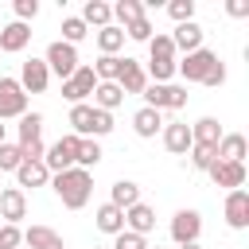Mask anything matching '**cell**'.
<instances>
[{"instance_id":"33","label":"cell","mask_w":249,"mask_h":249,"mask_svg":"<svg viewBox=\"0 0 249 249\" xmlns=\"http://www.w3.org/2000/svg\"><path fill=\"white\" fill-rule=\"evenodd\" d=\"M117 74H121V58L117 54H101L93 62V78L97 82H117Z\"/></svg>"},{"instance_id":"29","label":"cell","mask_w":249,"mask_h":249,"mask_svg":"<svg viewBox=\"0 0 249 249\" xmlns=\"http://www.w3.org/2000/svg\"><path fill=\"white\" fill-rule=\"evenodd\" d=\"M101 163V144L93 140V136H78V152H74V167H82V171H89V167H97Z\"/></svg>"},{"instance_id":"47","label":"cell","mask_w":249,"mask_h":249,"mask_svg":"<svg viewBox=\"0 0 249 249\" xmlns=\"http://www.w3.org/2000/svg\"><path fill=\"white\" fill-rule=\"evenodd\" d=\"M19 249H27V245H19Z\"/></svg>"},{"instance_id":"1","label":"cell","mask_w":249,"mask_h":249,"mask_svg":"<svg viewBox=\"0 0 249 249\" xmlns=\"http://www.w3.org/2000/svg\"><path fill=\"white\" fill-rule=\"evenodd\" d=\"M51 183H54V195L62 198V206H66V210H82V206L89 202V191H93V179H89V171H82V167H70V171H58V175H51Z\"/></svg>"},{"instance_id":"18","label":"cell","mask_w":249,"mask_h":249,"mask_svg":"<svg viewBox=\"0 0 249 249\" xmlns=\"http://www.w3.org/2000/svg\"><path fill=\"white\" fill-rule=\"evenodd\" d=\"M124 230H132V233L148 237V233L156 230V210H152L148 202H136V206H128V210H124Z\"/></svg>"},{"instance_id":"38","label":"cell","mask_w":249,"mask_h":249,"mask_svg":"<svg viewBox=\"0 0 249 249\" xmlns=\"http://www.w3.org/2000/svg\"><path fill=\"white\" fill-rule=\"evenodd\" d=\"M187 156H191V167H195V171H206V167L218 160V156H214V148H198V144H191V152H187Z\"/></svg>"},{"instance_id":"31","label":"cell","mask_w":249,"mask_h":249,"mask_svg":"<svg viewBox=\"0 0 249 249\" xmlns=\"http://www.w3.org/2000/svg\"><path fill=\"white\" fill-rule=\"evenodd\" d=\"M93 39H97V51H101V54H117V51L124 47V31H121L117 23H109V27H101V31L93 35Z\"/></svg>"},{"instance_id":"26","label":"cell","mask_w":249,"mask_h":249,"mask_svg":"<svg viewBox=\"0 0 249 249\" xmlns=\"http://www.w3.org/2000/svg\"><path fill=\"white\" fill-rule=\"evenodd\" d=\"M93 226H97L101 233H113V237H117V233L124 230V210H117L113 202H101L97 214H93Z\"/></svg>"},{"instance_id":"27","label":"cell","mask_w":249,"mask_h":249,"mask_svg":"<svg viewBox=\"0 0 249 249\" xmlns=\"http://www.w3.org/2000/svg\"><path fill=\"white\" fill-rule=\"evenodd\" d=\"M109 202H113L117 210H128V206L140 202V187H136L132 179H117V183L109 187Z\"/></svg>"},{"instance_id":"36","label":"cell","mask_w":249,"mask_h":249,"mask_svg":"<svg viewBox=\"0 0 249 249\" xmlns=\"http://www.w3.org/2000/svg\"><path fill=\"white\" fill-rule=\"evenodd\" d=\"M23 163V156H19V144H0V171H16Z\"/></svg>"},{"instance_id":"11","label":"cell","mask_w":249,"mask_h":249,"mask_svg":"<svg viewBox=\"0 0 249 249\" xmlns=\"http://www.w3.org/2000/svg\"><path fill=\"white\" fill-rule=\"evenodd\" d=\"M198 233H202V214L198 210H175V218H171V241L175 245H191V241H198Z\"/></svg>"},{"instance_id":"16","label":"cell","mask_w":249,"mask_h":249,"mask_svg":"<svg viewBox=\"0 0 249 249\" xmlns=\"http://www.w3.org/2000/svg\"><path fill=\"white\" fill-rule=\"evenodd\" d=\"M27 43H31V27H27V23L12 19V23L0 27V54H19Z\"/></svg>"},{"instance_id":"9","label":"cell","mask_w":249,"mask_h":249,"mask_svg":"<svg viewBox=\"0 0 249 249\" xmlns=\"http://www.w3.org/2000/svg\"><path fill=\"white\" fill-rule=\"evenodd\" d=\"M93 86H97L93 66H78V70L62 82V97H66L70 105H86V97H93Z\"/></svg>"},{"instance_id":"8","label":"cell","mask_w":249,"mask_h":249,"mask_svg":"<svg viewBox=\"0 0 249 249\" xmlns=\"http://www.w3.org/2000/svg\"><path fill=\"white\" fill-rule=\"evenodd\" d=\"M214 62H218V54L206 51V47H198V51H191L183 62H175V74H183L187 82H206V74L214 70Z\"/></svg>"},{"instance_id":"17","label":"cell","mask_w":249,"mask_h":249,"mask_svg":"<svg viewBox=\"0 0 249 249\" xmlns=\"http://www.w3.org/2000/svg\"><path fill=\"white\" fill-rule=\"evenodd\" d=\"M191 124H183V121H171V124H163V148L171 152V156H187L191 152Z\"/></svg>"},{"instance_id":"13","label":"cell","mask_w":249,"mask_h":249,"mask_svg":"<svg viewBox=\"0 0 249 249\" xmlns=\"http://www.w3.org/2000/svg\"><path fill=\"white\" fill-rule=\"evenodd\" d=\"M19 218H27V195L19 187H4L0 191V222L19 226Z\"/></svg>"},{"instance_id":"19","label":"cell","mask_w":249,"mask_h":249,"mask_svg":"<svg viewBox=\"0 0 249 249\" xmlns=\"http://www.w3.org/2000/svg\"><path fill=\"white\" fill-rule=\"evenodd\" d=\"M245 152H249V140L241 132H222V140L214 148V156L218 160H230V163H245Z\"/></svg>"},{"instance_id":"32","label":"cell","mask_w":249,"mask_h":249,"mask_svg":"<svg viewBox=\"0 0 249 249\" xmlns=\"http://www.w3.org/2000/svg\"><path fill=\"white\" fill-rule=\"evenodd\" d=\"M144 16V4L140 0H117L113 4V19H117V27H128L132 19H140Z\"/></svg>"},{"instance_id":"21","label":"cell","mask_w":249,"mask_h":249,"mask_svg":"<svg viewBox=\"0 0 249 249\" xmlns=\"http://www.w3.org/2000/svg\"><path fill=\"white\" fill-rule=\"evenodd\" d=\"M171 47L183 51V54L198 51V47H202V27H198L195 19H191V23H175V31H171Z\"/></svg>"},{"instance_id":"41","label":"cell","mask_w":249,"mask_h":249,"mask_svg":"<svg viewBox=\"0 0 249 249\" xmlns=\"http://www.w3.org/2000/svg\"><path fill=\"white\" fill-rule=\"evenodd\" d=\"M12 12H16V19H19V23H27V19H35V16H39V0H16V4H12Z\"/></svg>"},{"instance_id":"30","label":"cell","mask_w":249,"mask_h":249,"mask_svg":"<svg viewBox=\"0 0 249 249\" xmlns=\"http://www.w3.org/2000/svg\"><path fill=\"white\" fill-rule=\"evenodd\" d=\"M43 140V113H23L19 117V148Z\"/></svg>"},{"instance_id":"20","label":"cell","mask_w":249,"mask_h":249,"mask_svg":"<svg viewBox=\"0 0 249 249\" xmlns=\"http://www.w3.org/2000/svg\"><path fill=\"white\" fill-rule=\"evenodd\" d=\"M23 245L27 249H66L62 245V233L51 230V226H27L23 230Z\"/></svg>"},{"instance_id":"25","label":"cell","mask_w":249,"mask_h":249,"mask_svg":"<svg viewBox=\"0 0 249 249\" xmlns=\"http://www.w3.org/2000/svg\"><path fill=\"white\" fill-rule=\"evenodd\" d=\"M51 179V171L43 167V160H23L19 167H16V183H19V191L23 187H43Z\"/></svg>"},{"instance_id":"14","label":"cell","mask_w":249,"mask_h":249,"mask_svg":"<svg viewBox=\"0 0 249 249\" xmlns=\"http://www.w3.org/2000/svg\"><path fill=\"white\" fill-rule=\"evenodd\" d=\"M117 86H121V93H124V97H128V93H144V89H148V74H144V66H140L136 58H121Z\"/></svg>"},{"instance_id":"24","label":"cell","mask_w":249,"mask_h":249,"mask_svg":"<svg viewBox=\"0 0 249 249\" xmlns=\"http://www.w3.org/2000/svg\"><path fill=\"white\" fill-rule=\"evenodd\" d=\"M191 140H195L198 148H218V140H222V124H218L214 117H202V121L191 124Z\"/></svg>"},{"instance_id":"46","label":"cell","mask_w":249,"mask_h":249,"mask_svg":"<svg viewBox=\"0 0 249 249\" xmlns=\"http://www.w3.org/2000/svg\"><path fill=\"white\" fill-rule=\"evenodd\" d=\"M93 249H105V245H93Z\"/></svg>"},{"instance_id":"23","label":"cell","mask_w":249,"mask_h":249,"mask_svg":"<svg viewBox=\"0 0 249 249\" xmlns=\"http://www.w3.org/2000/svg\"><path fill=\"white\" fill-rule=\"evenodd\" d=\"M86 27H109L113 23V4H105V0H86V8H82V16H78Z\"/></svg>"},{"instance_id":"42","label":"cell","mask_w":249,"mask_h":249,"mask_svg":"<svg viewBox=\"0 0 249 249\" xmlns=\"http://www.w3.org/2000/svg\"><path fill=\"white\" fill-rule=\"evenodd\" d=\"M226 16L245 19V16H249V0H226Z\"/></svg>"},{"instance_id":"5","label":"cell","mask_w":249,"mask_h":249,"mask_svg":"<svg viewBox=\"0 0 249 249\" xmlns=\"http://www.w3.org/2000/svg\"><path fill=\"white\" fill-rule=\"evenodd\" d=\"M140 97H144V105H148V109H160V113H163V109H171V113H175V109H183V105H187V89H183V86H171V82H163V86H156V82H152Z\"/></svg>"},{"instance_id":"34","label":"cell","mask_w":249,"mask_h":249,"mask_svg":"<svg viewBox=\"0 0 249 249\" xmlns=\"http://www.w3.org/2000/svg\"><path fill=\"white\" fill-rule=\"evenodd\" d=\"M86 35H89V27H86L78 16H66V19H62V43H70V47H74V43H82Z\"/></svg>"},{"instance_id":"39","label":"cell","mask_w":249,"mask_h":249,"mask_svg":"<svg viewBox=\"0 0 249 249\" xmlns=\"http://www.w3.org/2000/svg\"><path fill=\"white\" fill-rule=\"evenodd\" d=\"M19 245H23V230L0 222V249H19Z\"/></svg>"},{"instance_id":"44","label":"cell","mask_w":249,"mask_h":249,"mask_svg":"<svg viewBox=\"0 0 249 249\" xmlns=\"http://www.w3.org/2000/svg\"><path fill=\"white\" fill-rule=\"evenodd\" d=\"M179 249H202V245H198V241H191V245H179Z\"/></svg>"},{"instance_id":"15","label":"cell","mask_w":249,"mask_h":249,"mask_svg":"<svg viewBox=\"0 0 249 249\" xmlns=\"http://www.w3.org/2000/svg\"><path fill=\"white\" fill-rule=\"evenodd\" d=\"M222 210H226V226L230 230H245L249 226V191H230Z\"/></svg>"},{"instance_id":"35","label":"cell","mask_w":249,"mask_h":249,"mask_svg":"<svg viewBox=\"0 0 249 249\" xmlns=\"http://www.w3.org/2000/svg\"><path fill=\"white\" fill-rule=\"evenodd\" d=\"M167 16H171L175 23H191V19H195V0H171V4H167Z\"/></svg>"},{"instance_id":"3","label":"cell","mask_w":249,"mask_h":249,"mask_svg":"<svg viewBox=\"0 0 249 249\" xmlns=\"http://www.w3.org/2000/svg\"><path fill=\"white\" fill-rule=\"evenodd\" d=\"M70 128H74V136H109L113 132V113H105V109H93L89 101L86 105H70Z\"/></svg>"},{"instance_id":"6","label":"cell","mask_w":249,"mask_h":249,"mask_svg":"<svg viewBox=\"0 0 249 249\" xmlns=\"http://www.w3.org/2000/svg\"><path fill=\"white\" fill-rule=\"evenodd\" d=\"M23 113H27V93H23V86H19L16 78L0 74V124H4L8 117H23Z\"/></svg>"},{"instance_id":"28","label":"cell","mask_w":249,"mask_h":249,"mask_svg":"<svg viewBox=\"0 0 249 249\" xmlns=\"http://www.w3.org/2000/svg\"><path fill=\"white\" fill-rule=\"evenodd\" d=\"M121 101H124V93H121V86H117V82H97V86H93V109L113 113Z\"/></svg>"},{"instance_id":"10","label":"cell","mask_w":249,"mask_h":249,"mask_svg":"<svg viewBox=\"0 0 249 249\" xmlns=\"http://www.w3.org/2000/svg\"><path fill=\"white\" fill-rule=\"evenodd\" d=\"M210 183L214 187H226V191H241L245 187V163H230V160H214L206 167Z\"/></svg>"},{"instance_id":"2","label":"cell","mask_w":249,"mask_h":249,"mask_svg":"<svg viewBox=\"0 0 249 249\" xmlns=\"http://www.w3.org/2000/svg\"><path fill=\"white\" fill-rule=\"evenodd\" d=\"M156 86L171 82L175 78V47H171V35H152L148 39V70H144Z\"/></svg>"},{"instance_id":"12","label":"cell","mask_w":249,"mask_h":249,"mask_svg":"<svg viewBox=\"0 0 249 249\" xmlns=\"http://www.w3.org/2000/svg\"><path fill=\"white\" fill-rule=\"evenodd\" d=\"M16 82L23 86V93H47V86H51V70H47L43 58H27V62L19 66V78H16Z\"/></svg>"},{"instance_id":"43","label":"cell","mask_w":249,"mask_h":249,"mask_svg":"<svg viewBox=\"0 0 249 249\" xmlns=\"http://www.w3.org/2000/svg\"><path fill=\"white\" fill-rule=\"evenodd\" d=\"M222 82H226V66H222V58H218V62H214V70L206 74V82H202V86H210V89H218Z\"/></svg>"},{"instance_id":"45","label":"cell","mask_w":249,"mask_h":249,"mask_svg":"<svg viewBox=\"0 0 249 249\" xmlns=\"http://www.w3.org/2000/svg\"><path fill=\"white\" fill-rule=\"evenodd\" d=\"M0 144H4V124H0Z\"/></svg>"},{"instance_id":"4","label":"cell","mask_w":249,"mask_h":249,"mask_svg":"<svg viewBox=\"0 0 249 249\" xmlns=\"http://www.w3.org/2000/svg\"><path fill=\"white\" fill-rule=\"evenodd\" d=\"M43 62H47V70H51V74H58L62 82L82 66V62H78V47H70V43H62V39H54V43L47 47Z\"/></svg>"},{"instance_id":"40","label":"cell","mask_w":249,"mask_h":249,"mask_svg":"<svg viewBox=\"0 0 249 249\" xmlns=\"http://www.w3.org/2000/svg\"><path fill=\"white\" fill-rule=\"evenodd\" d=\"M113 249H148V237H140V233H132V230H121L117 241H113Z\"/></svg>"},{"instance_id":"48","label":"cell","mask_w":249,"mask_h":249,"mask_svg":"<svg viewBox=\"0 0 249 249\" xmlns=\"http://www.w3.org/2000/svg\"><path fill=\"white\" fill-rule=\"evenodd\" d=\"M156 249H160V245H156Z\"/></svg>"},{"instance_id":"37","label":"cell","mask_w":249,"mask_h":249,"mask_svg":"<svg viewBox=\"0 0 249 249\" xmlns=\"http://www.w3.org/2000/svg\"><path fill=\"white\" fill-rule=\"evenodd\" d=\"M128 39H136V43H148L152 39V23H148V16H140V19H132L128 27H121Z\"/></svg>"},{"instance_id":"7","label":"cell","mask_w":249,"mask_h":249,"mask_svg":"<svg viewBox=\"0 0 249 249\" xmlns=\"http://www.w3.org/2000/svg\"><path fill=\"white\" fill-rule=\"evenodd\" d=\"M74 152H78V136H74V132H70V136H58V140L43 152V167L54 171V175H58V171H70V167H74Z\"/></svg>"},{"instance_id":"22","label":"cell","mask_w":249,"mask_h":249,"mask_svg":"<svg viewBox=\"0 0 249 249\" xmlns=\"http://www.w3.org/2000/svg\"><path fill=\"white\" fill-rule=\"evenodd\" d=\"M163 124H167L163 113H160V109H148V105L136 109V117H132V128H136V136H144V140H152L156 132H163Z\"/></svg>"}]
</instances>
